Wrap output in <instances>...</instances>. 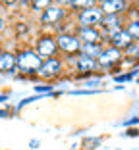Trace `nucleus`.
Masks as SVG:
<instances>
[{"instance_id":"nucleus-1","label":"nucleus","mask_w":139,"mask_h":150,"mask_svg":"<svg viewBox=\"0 0 139 150\" xmlns=\"http://www.w3.org/2000/svg\"><path fill=\"white\" fill-rule=\"evenodd\" d=\"M16 66L23 73H37L39 67L43 66V60L39 58V54L33 50H23L18 58H16Z\"/></svg>"},{"instance_id":"nucleus-2","label":"nucleus","mask_w":139,"mask_h":150,"mask_svg":"<svg viewBox=\"0 0 139 150\" xmlns=\"http://www.w3.org/2000/svg\"><path fill=\"white\" fill-rule=\"evenodd\" d=\"M104 13L101 8H87L83 12H79V23L81 27H95L103 21Z\"/></svg>"},{"instance_id":"nucleus-3","label":"nucleus","mask_w":139,"mask_h":150,"mask_svg":"<svg viewBox=\"0 0 139 150\" xmlns=\"http://www.w3.org/2000/svg\"><path fill=\"white\" fill-rule=\"evenodd\" d=\"M56 46H58L60 50H64L66 54H76V52H79V48H81V40L73 35L62 33V35L56 39Z\"/></svg>"},{"instance_id":"nucleus-4","label":"nucleus","mask_w":139,"mask_h":150,"mask_svg":"<svg viewBox=\"0 0 139 150\" xmlns=\"http://www.w3.org/2000/svg\"><path fill=\"white\" fill-rule=\"evenodd\" d=\"M58 46H56V39L52 37H43L37 42V54H39L41 60H48V58H54Z\"/></svg>"},{"instance_id":"nucleus-5","label":"nucleus","mask_w":139,"mask_h":150,"mask_svg":"<svg viewBox=\"0 0 139 150\" xmlns=\"http://www.w3.org/2000/svg\"><path fill=\"white\" fill-rule=\"evenodd\" d=\"M60 71H62V62L56 60V58H48V60L43 62V66L39 67L37 73H39L41 77H45V79H52V77H56Z\"/></svg>"},{"instance_id":"nucleus-6","label":"nucleus","mask_w":139,"mask_h":150,"mask_svg":"<svg viewBox=\"0 0 139 150\" xmlns=\"http://www.w3.org/2000/svg\"><path fill=\"white\" fill-rule=\"evenodd\" d=\"M66 16V12H64V8H60V6H48V8L45 10V12L41 13V21L43 23H50V25H54V23H58L60 19Z\"/></svg>"},{"instance_id":"nucleus-7","label":"nucleus","mask_w":139,"mask_h":150,"mask_svg":"<svg viewBox=\"0 0 139 150\" xmlns=\"http://www.w3.org/2000/svg\"><path fill=\"white\" fill-rule=\"evenodd\" d=\"M131 37H130V33L126 31V29H120V31H116V33H112L110 35V42H112V46L114 48H130L131 46Z\"/></svg>"},{"instance_id":"nucleus-8","label":"nucleus","mask_w":139,"mask_h":150,"mask_svg":"<svg viewBox=\"0 0 139 150\" xmlns=\"http://www.w3.org/2000/svg\"><path fill=\"white\" fill-rule=\"evenodd\" d=\"M120 50L118 48H106V50H103V54H101L99 58H97V64H99V66H103V67H106V66H112L114 62H118V60H120Z\"/></svg>"},{"instance_id":"nucleus-9","label":"nucleus","mask_w":139,"mask_h":150,"mask_svg":"<svg viewBox=\"0 0 139 150\" xmlns=\"http://www.w3.org/2000/svg\"><path fill=\"white\" fill-rule=\"evenodd\" d=\"M101 10L104 16H118L120 12L126 10V2L124 0H106V2H103Z\"/></svg>"},{"instance_id":"nucleus-10","label":"nucleus","mask_w":139,"mask_h":150,"mask_svg":"<svg viewBox=\"0 0 139 150\" xmlns=\"http://www.w3.org/2000/svg\"><path fill=\"white\" fill-rule=\"evenodd\" d=\"M77 39H79L81 42H85V44L99 42V40H101V33L97 31L95 27H81V29H79V35H77Z\"/></svg>"},{"instance_id":"nucleus-11","label":"nucleus","mask_w":139,"mask_h":150,"mask_svg":"<svg viewBox=\"0 0 139 150\" xmlns=\"http://www.w3.org/2000/svg\"><path fill=\"white\" fill-rule=\"evenodd\" d=\"M16 69V56L12 52H0V73H12Z\"/></svg>"},{"instance_id":"nucleus-12","label":"nucleus","mask_w":139,"mask_h":150,"mask_svg":"<svg viewBox=\"0 0 139 150\" xmlns=\"http://www.w3.org/2000/svg\"><path fill=\"white\" fill-rule=\"evenodd\" d=\"M103 46H101L99 42H91V44H85V42H81V56H85V58H93V60H97V58L103 54Z\"/></svg>"},{"instance_id":"nucleus-13","label":"nucleus","mask_w":139,"mask_h":150,"mask_svg":"<svg viewBox=\"0 0 139 150\" xmlns=\"http://www.w3.org/2000/svg\"><path fill=\"white\" fill-rule=\"evenodd\" d=\"M120 23H122V21H120V18H118V16H104L103 21H101V25H103L104 29H106V31L112 35V33L120 31Z\"/></svg>"},{"instance_id":"nucleus-14","label":"nucleus","mask_w":139,"mask_h":150,"mask_svg":"<svg viewBox=\"0 0 139 150\" xmlns=\"http://www.w3.org/2000/svg\"><path fill=\"white\" fill-rule=\"evenodd\" d=\"M97 60H93V58H85V56H79V60H77L76 67L79 71H85V73H89V71H95L97 69Z\"/></svg>"},{"instance_id":"nucleus-15","label":"nucleus","mask_w":139,"mask_h":150,"mask_svg":"<svg viewBox=\"0 0 139 150\" xmlns=\"http://www.w3.org/2000/svg\"><path fill=\"white\" fill-rule=\"evenodd\" d=\"M95 2H97V0H73L72 8L73 10H81V12H83V10H87V8H93Z\"/></svg>"},{"instance_id":"nucleus-16","label":"nucleus","mask_w":139,"mask_h":150,"mask_svg":"<svg viewBox=\"0 0 139 150\" xmlns=\"http://www.w3.org/2000/svg\"><path fill=\"white\" fill-rule=\"evenodd\" d=\"M50 2H52V0H33V2H31V8L35 10V12H45L48 6H52Z\"/></svg>"},{"instance_id":"nucleus-17","label":"nucleus","mask_w":139,"mask_h":150,"mask_svg":"<svg viewBox=\"0 0 139 150\" xmlns=\"http://www.w3.org/2000/svg\"><path fill=\"white\" fill-rule=\"evenodd\" d=\"M126 31L130 33V37H131V39L139 40V19H135V21H131L130 25H128V29H126Z\"/></svg>"},{"instance_id":"nucleus-18","label":"nucleus","mask_w":139,"mask_h":150,"mask_svg":"<svg viewBox=\"0 0 139 150\" xmlns=\"http://www.w3.org/2000/svg\"><path fill=\"white\" fill-rule=\"evenodd\" d=\"M56 2H58V4H60V8H62V4H64V6H72V2H73V0H56Z\"/></svg>"},{"instance_id":"nucleus-19","label":"nucleus","mask_w":139,"mask_h":150,"mask_svg":"<svg viewBox=\"0 0 139 150\" xmlns=\"http://www.w3.org/2000/svg\"><path fill=\"white\" fill-rule=\"evenodd\" d=\"M0 2H2V4H6V6H12V4H16L18 0H0Z\"/></svg>"},{"instance_id":"nucleus-20","label":"nucleus","mask_w":139,"mask_h":150,"mask_svg":"<svg viewBox=\"0 0 139 150\" xmlns=\"http://www.w3.org/2000/svg\"><path fill=\"white\" fill-rule=\"evenodd\" d=\"M50 88H52V87L48 85V87H37V91H39V93H45V91H50Z\"/></svg>"},{"instance_id":"nucleus-21","label":"nucleus","mask_w":139,"mask_h":150,"mask_svg":"<svg viewBox=\"0 0 139 150\" xmlns=\"http://www.w3.org/2000/svg\"><path fill=\"white\" fill-rule=\"evenodd\" d=\"M29 146H31V148H37V146H39V141H31V142H29Z\"/></svg>"},{"instance_id":"nucleus-22","label":"nucleus","mask_w":139,"mask_h":150,"mask_svg":"<svg viewBox=\"0 0 139 150\" xmlns=\"http://www.w3.org/2000/svg\"><path fill=\"white\" fill-rule=\"evenodd\" d=\"M2 31H4V19L0 18V33H2Z\"/></svg>"},{"instance_id":"nucleus-23","label":"nucleus","mask_w":139,"mask_h":150,"mask_svg":"<svg viewBox=\"0 0 139 150\" xmlns=\"http://www.w3.org/2000/svg\"><path fill=\"white\" fill-rule=\"evenodd\" d=\"M6 115H8V112H6V110H2V112H0V117H6Z\"/></svg>"},{"instance_id":"nucleus-24","label":"nucleus","mask_w":139,"mask_h":150,"mask_svg":"<svg viewBox=\"0 0 139 150\" xmlns=\"http://www.w3.org/2000/svg\"><path fill=\"white\" fill-rule=\"evenodd\" d=\"M6 100V96H4V94H2V96H0V102H4Z\"/></svg>"},{"instance_id":"nucleus-25","label":"nucleus","mask_w":139,"mask_h":150,"mask_svg":"<svg viewBox=\"0 0 139 150\" xmlns=\"http://www.w3.org/2000/svg\"><path fill=\"white\" fill-rule=\"evenodd\" d=\"M101 2H106V0H101Z\"/></svg>"},{"instance_id":"nucleus-26","label":"nucleus","mask_w":139,"mask_h":150,"mask_svg":"<svg viewBox=\"0 0 139 150\" xmlns=\"http://www.w3.org/2000/svg\"><path fill=\"white\" fill-rule=\"evenodd\" d=\"M137 6H139V0H137Z\"/></svg>"}]
</instances>
